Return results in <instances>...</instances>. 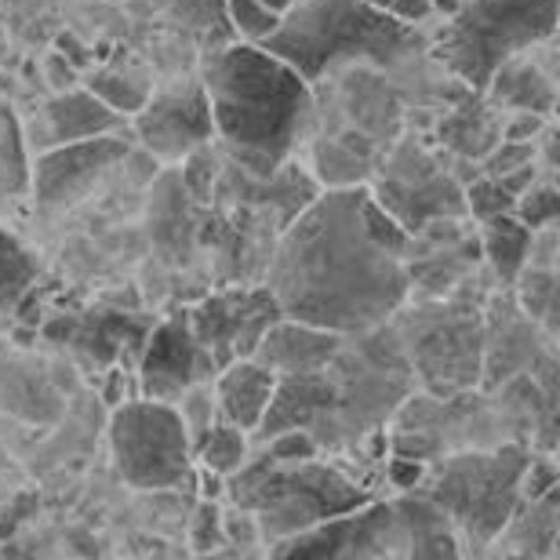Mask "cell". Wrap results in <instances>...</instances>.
<instances>
[{
    "label": "cell",
    "mask_w": 560,
    "mask_h": 560,
    "mask_svg": "<svg viewBox=\"0 0 560 560\" xmlns=\"http://www.w3.org/2000/svg\"><path fill=\"white\" fill-rule=\"evenodd\" d=\"M88 92H92L95 98H103V103L120 117H136L145 98H150V88H145L142 81H131V77L114 73V70L95 73L92 81H88Z\"/></svg>",
    "instance_id": "28"
},
{
    "label": "cell",
    "mask_w": 560,
    "mask_h": 560,
    "mask_svg": "<svg viewBox=\"0 0 560 560\" xmlns=\"http://www.w3.org/2000/svg\"><path fill=\"white\" fill-rule=\"evenodd\" d=\"M109 455L117 477L139 491H178L197 477L194 441L178 408L164 400L136 397L117 405L109 419Z\"/></svg>",
    "instance_id": "8"
},
{
    "label": "cell",
    "mask_w": 560,
    "mask_h": 560,
    "mask_svg": "<svg viewBox=\"0 0 560 560\" xmlns=\"http://www.w3.org/2000/svg\"><path fill=\"white\" fill-rule=\"evenodd\" d=\"M480 259L491 266V277L499 280L502 288H510L517 273L528 262V244H532V230L524 222L506 211V215H491L480 222Z\"/></svg>",
    "instance_id": "24"
},
{
    "label": "cell",
    "mask_w": 560,
    "mask_h": 560,
    "mask_svg": "<svg viewBox=\"0 0 560 560\" xmlns=\"http://www.w3.org/2000/svg\"><path fill=\"white\" fill-rule=\"evenodd\" d=\"M342 95H346V109H350V120H353V131L364 139L378 142H389L397 136L400 128V98L397 92L389 88L383 77L372 73V70H357L350 66L346 73V84H342Z\"/></svg>",
    "instance_id": "21"
},
{
    "label": "cell",
    "mask_w": 560,
    "mask_h": 560,
    "mask_svg": "<svg viewBox=\"0 0 560 560\" xmlns=\"http://www.w3.org/2000/svg\"><path fill=\"white\" fill-rule=\"evenodd\" d=\"M120 114H114L103 98H95L88 88H66V92H55L48 103L37 109L33 125H40L37 131V153L48 150V145H62V142H81V139H95V136H109V131L120 128Z\"/></svg>",
    "instance_id": "16"
},
{
    "label": "cell",
    "mask_w": 560,
    "mask_h": 560,
    "mask_svg": "<svg viewBox=\"0 0 560 560\" xmlns=\"http://www.w3.org/2000/svg\"><path fill=\"white\" fill-rule=\"evenodd\" d=\"M346 335L313 328V324L291 320V317H277L270 328L262 331L259 346H255V361L270 368L273 375H295V372H313V368H324L339 353Z\"/></svg>",
    "instance_id": "17"
},
{
    "label": "cell",
    "mask_w": 560,
    "mask_h": 560,
    "mask_svg": "<svg viewBox=\"0 0 560 560\" xmlns=\"http://www.w3.org/2000/svg\"><path fill=\"white\" fill-rule=\"evenodd\" d=\"M262 4L270 8V11H277V15H284V11L295 4V0H262Z\"/></svg>",
    "instance_id": "42"
},
{
    "label": "cell",
    "mask_w": 560,
    "mask_h": 560,
    "mask_svg": "<svg viewBox=\"0 0 560 560\" xmlns=\"http://www.w3.org/2000/svg\"><path fill=\"white\" fill-rule=\"evenodd\" d=\"M463 197H466V215H474L477 222H485L491 215H506V211H513V205H517V194H510L506 183L495 175L469 178Z\"/></svg>",
    "instance_id": "30"
},
{
    "label": "cell",
    "mask_w": 560,
    "mask_h": 560,
    "mask_svg": "<svg viewBox=\"0 0 560 560\" xmlns=\"http://www.w3.org/2000/svg\"><path fill=\"white\" fill-rule=\"evenodd\" d=\"M557 211H560V200H557L553 175H546V178H539V183H532L517 197V205H513V215H517L528 230L550 226V222H557Z\"/></svg>",
    "instance_id": "31"
},
{
    "label": "cell",
    "mask_w": 560,
    "mask_h": 560,
    "mask_svg": "<svg viewBox=\"0 0 560 560\" xmlns=\"http://www.w3.org/2000/svg\"><path fill=\"white\" fill-rule=\"evenodd\" d=\"M175 408H178V416H183V425H186L189 441L197 444L200 436H205L208 425L219 419V408H215V386H211V378H208V383L189 386L186 394L175 400Z\"/></svg>",
    "instance_id": "32"
},
{
    "label": "cell",
    "mask_w": 560,
    "mask_h": 560,
    "mask_svg": "<svg viewBox=\"0 0 560 560\" xmlns=\"http://www.w3.org/2000/svg\"><path fill=\"white\" fill-rule=\"evenodd\" d=\"M469 280L447 295H430L408 313L397 331L416 383L433 400L466 394L480 383L485 368V310L466 295Z\"/></svg>",
    "instance_id": "7"
},
{
    "label": "cell",
    "mask_w": 560,
    "mask_h": 560,
    "mask_svg": "<svg viewBox=\"0 0 560 560\" xmlns=\"http://www.w3.org/2000/svg\"><path fill=\"white\" fill-rule=\"evenodd\" d=\"M557 488V466L550 452H532L528 463L521 469V502H532V499H542L546 491Z\"/></svg>",
    "instance_id": "36"
},
{
    "label": "cell",
    "mask_w": 560,
    "mask_h": 560,
    "mask_svg": "<svg viewBox=\"0 0 560 560\" xmlns=\"http://www.w3.org/2000/svg\"><path fill=\"white\" fill-rule=\"evenodd\" d=\"M436 139H441V145H447L458 161L480 164L502 142V109L491 106L485 92L469 88V92L441 117Z\"/></svg>",
    "instance_id": "19"
},
{
    "label": "cell",
    "mask_w": 560,
    "mask_h": 560,
    "mask_svg": "<svg viewBox=\"0 0 560 560\" xmlns=\"http://www.w3.org/2000/svg\"><path fill=\"white\" fill-rule=\"evenodd\" d=\"M136 136L150 156L161 161H183L197 145L215 139L211 125L208 92L200 81H186L167 88L161 95H150L136 114Z\"/></svg>",
    "instance_id": "13"
},
{
    "label": "cell",
    "mask_w": 560,
    "mask_h": 560,
    "mask_svg": "<svg viewBox=\"0 0 560 560\" xmlns=\"http://www.w3.org/2000/svg\"><path fill=\"white\" fill-rule=\"evenodd\" d=\"M194 458L205 469L219 477H230L248 463V433L237 430V425L215 419L205 430V436L194 444Z\"/></svg>",
    "instance_id": "25"
},
{
    "label": "cell",
    "mask_w": 560,
    "mask_h": 560,
    "mask_svg": "<svg viewBox=\"0 0 560 560\" xmlns=\"http://www.w3.org/2000/svg\"><path fill=\"white\" fill-rule=\"evenodd\" d=\"M208 378H215V364H211L205 346L197 342L186 310L172 313L164 324H156L142 346V364H139L142 397L175 405L189 386L208 383Z\"/></svg>",
    "instance_id": "14"
},
{
    "label": "cell",
    "mask_w": 560,
    "mask_h": 560,
    "mask_svg": "<svg viewBox=\"0 0 560 560\" xmlns=\"http://www.w3.org/2000/svg\"><path fill=\"white\" fill-rule=\"evenodd\" d=\"M55 48H59L66 59L77 66V70H88V59H92V55H88L84 44H77L73 33H59V44H55Z\"/></svg>",
    "instance_id": "41"
},
{
    "label": "cell",
    "mask_w": 560,
    "mask_h": 560,
    "mask_svg": "<svg viewBox=\"0 0 560 560\" xmlns=\"http://www.w3.org/2000/svg\"><path fill=\"white\" fill-rule=\"evenodd\" d=\"M372 8L378 11H386V15H394L400 22H422V19H430V11H433V0H368Z\"/></svg>",
    "instance_id": "39"
},
{
    "label": "cell",
    "mask_w": 560,
    "mask_h": 560,
    "mask_svg": "<svg viewBox=\"0 0 560 560\" xmlns=\"http://www.w3.org/2000/svg\"><path fill=\"white\" fill-rule=\"evenodd\" d=\"M557 488L546 491L542 499H532V502H521L513 510V517L506 521V528L499 532V539L491 546L499 550H510V553H539V557H550L553 553V542H557Z\"/></svg>",
    "instance_id": "23"
},
{
    "label": "cell",
    "mask_w": 560,
    "mask_h": 560,
    "mask_svg": "<svg viewBox=\"0 0 560 560\" xmlns=\"http://www.w3.org/2000/svg\"><path fill=\"white\" fill-rule=\"evenodd\" d=\"M131 145L109 131V136L81 139V142H62L48 145L33 156L30 164V189L33 200L44 211L55 208H73L77 200L95 194V186L114 172L117 164H125Z\"/></svg>",
    "instance_id": "11"
},
{
    "label": "cell",
    "mask_w": 560,
    "mask_h": 560,
    "mask_svg": "<svg viewBox=\"0 0 560 560\" xmlns=\"http://www.w3.org/2000/svg\"><path fill=\"white\" fill-rule=\"evenodd\" d=\"M211 386H215L219 419L252 436L259 430L266 405H270V397H273L277 375L266 364L255 361V357H241V361L219 368Z\"/></svg>",
    "instance_id": "18"
},
{
    "label": "cell",
    "mask_w": 560,
    "mask_h": 560,
    "mask_svg": "<svg viewBox=\"0 0 560 560\" xmlns=\"http://www.w3.org/2000/svg\"><path fill=\"white\" fill-rule=\"evenodd\" d=\"M521 441L499 444L491 452H458L436 463L430 495L452 524L458 550H491L521 506V469L528 463Z\"/></svg>",
    "instance_id": "5"
},
{
    "label": "cell",
    "mask_w": 560,
    "mask_h": 560,
    "mask_svg": "<svg viewBox=\"0 0 560 560\" xmlns=\"http://www.w3.org/2000/svg\"><path fill=\"white\" fill-rule=\"evenodd\" d=\"M310 84L350 66H397L419 48L411 22H400L368 0H295L280 26L262 40Z\"/></svg>",
    "instance_id": "3"
},
{
    "label": "cell",
    "mask_w": 560,
    "mask_h": 560,
    "mask_svg": "<svg viewBox=\"0 0 560 560\" xmlns=\"http://www.w3.org/2000/svg\"><path fill=\"white\" fill-rule=\"evenodd\" d=\"M40 266L15 233L0 226V310H11L26 291L37 284Z\"/></svg>",
    "instance_id": "27"
},
{
    "label": "cell",
    "mask_w": 560,
    "mask_h": 560,
    "mask_svg": "<svg viewBox=\"0 0 560 560\" xmlns=\"http://www.w3.org/2000/svg\"><path fill=\"white\" fill-rule=\"evenodd\" d=\"M30 186V164L22 156V136L11 114H0V197L22 194Z\"/></svg>",
    "instance_id": "29"
},
{
    "label": "cell",
    "mask_w": 560,
    "mask_h": 560,
    "mask_svg": "<svg viewBox=\"0 0 560 560\" xmlns=\"http://www.w3.org/2000/svg\"><path fill=\"white\" fill-rule=\"evenodd\" d=\"M189 542H194V553H219L226 550V535H222V506L219 499H205L197 506L194 517V532H189Z\"/></svg>",
    "instance_id": "34"
},
{
    "label": "cell",
    "mask_w": 560,
    "mask_h": 560,
    "mask_svg": "<svg viewBox=\"0 0 560 560\" xmlns=\"http://www.w3.org/2000/svg\"><path fill=\"white\" fill-rule=\"evenodd\" d=\"M378 208H386L408 233H416L430 219L466 215V197L458 178L416 139L397 142L375 167V186L368 189Z\"/></svg>",
    "instance_id": "9"
},
{
    "label": "cell",
    "mask_w": 560,
    "mask_h": 560,
    "mask_svg": "<svg viewBox=\"0 0 560 560\" xmlns=\"http://www.w3.org/2000/svg\"><path fill=\"white\" fill-rule=\"evenodd\" d=\"M535 153H539V142H510V139H502L477 167H480V175H495L499 178V175H506V172H517V167H524V164H532Z\"/></svg>",
    "instance_id": "35"
},
{
    "label": "cell",
    "mask_w": 560,
    "mask_h": 560,
    "mask_svg": "<svg viewBox=\"0 0 560 560\" xmlns=\"http://www.w3.org/2000/svg\"><path fill=\"white\" fill-rule=\"evenodd\" d=\"M230 495L237 506L252 510L259 535L270 542L288 539L313 528V524L350 513L364 502H372V495L346 480L339 469L317 463V455L306 458H273L259 455L255 463L244 469L241 477L230 474Z\"/></svg>",
    "instance_id": "4"
},
{
    "label": "cell",
    "mask_w": 560,
    "mask_h": 560,
    "mask_svg": "<svg viewBox=\"0 0 560 560\" xmlns=\"http://www.w3.org/2000/svg\"><path fill=\"white\" fill-rule=\"evenodd\" d=\"M77 66L66 59V55L55 48L48 51V59H44V77H48V84H51V92H66V88H77Z\"/></svg>",
    "instance_id": "40"
},
{
    "label": "cell",
    "mask_w": 560,
    "mask_h": 560,
    "mask_svg": "<svg viewBox=\"0 0 560 560\" xmlns=\"http://www.w3.org/2000/svg\"><path fill=\"white\" fill-rule=\"evenodd\" d=\"M485 98L495 109H535V114H553V98H557V84H553V70L550 66H539L528 55H510L506 62L495 66V73L488 77L485 84Z\"/></svg>",
    "instance_id": "20"
},
{
    "label": "cell",
    "mask_w": 560,
    "mask_h": 560,
    "mask_svg": "<svg viewBox=\"0 0 560 560\" xmlns=\"http://www.w3.org/2000/svg\"><path fill=\"white\" fill-rule=\"evenodd\" d=\"M273 557H400V524L394 502H364L350 513L270 542Z\"/></svg>",
    "instance_id": "12"
},
{
    "label": "cell",
    "mask_w": 560,
    "mask_h": 560,
    "mask_svg": "<svg viewBox=\"0 0 560 560\" xmlns=\"http://www.w3.org/2000/svg\"><path fill=\"white\" fill-rule=\"evenodd\" d=\"M222 535H226V542H233L237 550H252V546L262 539L252 510H244V506L222 510Z\"/></svg>",
    "instance_id": "37"
},
{
    "label": "cell",
    "mask_w": 560,
    "mask_h": 560,
    "mask_svg": "<svg viewBox=\"0 0 560 560\" xmlns=\"http://www.w3.org/2000/svg\"><path fill=\"white\" fill-rule=\"evenodd\" d=\"M226 15L233 30L241 33V40L262 44L280 26V15L262 4V0H226Z\"/></svg>",
    "instance_id": "33"
},
{
    "label": "cell",
    "mask_w": 560,
    "mask_h": 560,
    "mask_svg": "<svg viewBox=\"0 0 560 560\" xmlns=\"http://www.w3.org/2000/svg\"><path fill=\"white\" fill-rule=\"evenodd\" d=\"M200 84L208 92L215 139L237 167L270 178L288 164L313 128V92L284 59L262 44L241 40L205 62Z\"/></svg>",
    "instance_id": "2"
},
{
    "label": "cell",
    "mask_w": 560,
    "mask_h": 560,
    "mask_svg": "<svg viewBox=\"0 0 560 560\" xmlns=\"http://www.w3.org/2000/svg\"><path fill=\"white\" fill-rule=\"evenodd\" d=\"M513 302L528 313L535 324H542L546 339H553L557 331V302H560V291H557V270H535V266H524L513 280Z\"/></svg>",
    "instance_id": "26"
},
{
    "label": "cell",
    "mask_w": 560,
    "mask_h": 560,
    "mask_svg": "<svg viewBox=\"0 0 560 560\" xmlns=\"http://www.w3.org/2000/svg\"><path fill=\"white\" fill-rule=\"evenodd\" d=\"M557 33V0H463L436 37V59L466 88L485 92L510 55L535 51Z\"/></svg>",
    "instance_id": "6"
},
{
    "label": "cell",
    "mask_w": 560,
    "mask_h": 560,
    "mask_svg": "<svg viewBox=\"0 0 560 560\" xmlns=\"http://www.w3.org/2000/svg\"><path fill=\"white\" fill-rule=\"evenodd\" d=\"M535 328L539 324L517 302L510 310H502L499 299L491 302V310L485 313V368H480V383L495 389L513 375H528L550 353V342H542Z\"/></svg>",
    "instance_id": "15"
},
{
    "label": "cell",
    "mask_w": 560,
    "mask_h": 560,
    "mask_svg": "<svg viewBox=\"0 0 560 560\" xmlns=\"http://www.w3.org/2000/svg\"><path fill=\"white\" fill-rule=\"evenodd\" d=\"M266 288L280 317L335 335L372 331L408 302L405 255L386 248L364 219V186L313 194L270 252Z\"/></svg>",
    "instance_id": "1"
},
{
    "label": "cell",
    "mask_w": 560,
    "mask_h": 560,
    "mask_svg": "<svg viewBox=\"0 0 560 560\" xmlns=\"http://www.w3.org/2000/svg\"><path fill=\"white\" fill-rule=\"evenodd\" d=\"M51 339H59L70 346L73 353H81V361H98V364H114L120 353V339L136 335L128 317L120 313H98V317H70V320H55L48 328Z\"/></svg>",
    "instance_id": "22"
},
{
    "label": "cell",
    "mask_w": 560,
    "mask_h": 560,
    "mask_svg": "<svg viewBox=\"0 0 560 560\" xmlns=\"http://www.w3.org/2000/svg\"><path fill=\"white\" fill-rule=\"evenodd\" d=\"M189 328H194L197 342L205 346L211 364L226 368L241 357H252L259 346L262 331L280 317L277 299L270 295V288H230L215 291L205 302H197L194 310H186Z\"/></svg>",
    "instance_id": "10"
},
{
    "label": "cell",
    "mask_w": 560,
    "mask_h": 560,
    "mask_svg": "<svg viewBox=\"0 0 560 560\" xmlns=\"http://www.w3.org/2000/svg\"><path fill=\"white\" fill-rule=\"evenodd\" d=\"M550 117L535 114V109H510V117L502 120V139L510 142H539Z\"/></svg>",
    "instance_id": "38"
}]
</instances>
